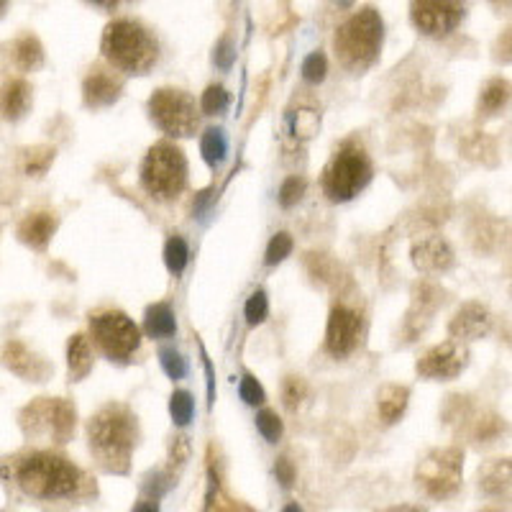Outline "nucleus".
<instances>
[{"label": "nucleus", "mask_w": 512, "mask_h": 512, "mask_svg": "<svg viewBox=\"0 0 512 512\" xmlns=\"http://www.w3.org/2000/svg\"><path fill=\"white\" fill-rule=\"evenodd\" d=\"M13 482L31 500H70L80 495L85 474L64 456L31 451L13 464Z\"/></svg>", "instance_id": "1"}, {"label": "nucleus", "mask_w": 512, "mask_h": 512, "mask_svg": "<svg viewBox=\"0 0 512 512\" xmlns=\"http://www.w3.org/2000/svg\"><path fill=\"white\" fill-rule=\"evenodd\" d=\"M136 438H139L136 415L121 402L100 408L88 423L90 454L95 456L100 469L111 474H126L131 469Z\"/></svg>", "instance_id": "2"}, {"label": "nucleus", "mask_w": 512, "mask_h": 512, "mask_svg": "<svg viewBox=\"0 0 512 512\" xmlns=\"http://www.w3.org/2000/svg\"><path fill=\"white\" fill-rule=\"evenodd\" d=\"M384 21L377 8L367 6L351 13L333 36L338 64L349 72H367L382 54Z\"/></svg>", "instance_id": "3"}, {"label": "nucleus", "mask_w": 512, "mask_h": 512, "mask_svg": "<svg viewBox=\"0 0 512 512\" xmlns=\"http://www.w3.org/2000/svg\"><path fill=\"white\" fill-rule=\"evenodd\" d=\"M100 52L118 72L126 75H146L159 59L157 36L139 21L118 18L105 26L100 39Z\"/></svg>", "instance_id": "4"}, {"label": "nucleus", "mask_w": 512, "mask_h": 512, "mask_svg": "<svg viewBox=\"0 0 512 512\" xmlns=\"http://www.w3.org/2000/svg\"><path fill=\"white\" fill-rule=\"evenodd\" d=\"M18 425H21L26 441L64 446L75 436L77 410L64 397H36L21 410Z\"/></svg>", "instance_id": "5"}, {"label": "nucleus", "mask_w": 512, "mask_h": 512, "mask_svg": "<svg viewBox=\"0 0 512 512\" xmlns=\"http://www.w3.org/2000/svg\"><path fill=\"white\" fill-rule=\"evenodd\" d=\"M372 180V159L356 141H346L323 169V192L331 203H349Z\"/></svg>", "instance_id": "6"}, {"label": "nucleus", "mask_w": 512, "mask_h": 512, "mask_svg": "<svg viewBox=\"0 0 512 512\" xmlns=\"http://www.w3.org/2000/svg\"><path fill=\"white\" fill-rule=\"evenodd\" d=\"M141 185L159 200L177 198L187 185V159L180 146L159 141L141 162Z\"/></svg>", "instance_id": "7"}, {"label": "nucleus", "mask_w": 512, "mask_h": 512, "mask_svg": "<svg viewBox=\"0 0 512 512\" xmlns=\"http://www.w3.org/2000/svg\"><path fill=\"white\" fill-rule=\"evenodd\" d=\"M443 420L446 425L456 428L474 446H492L507 433V423L500 413L489 408H477L466 395L446 397L443 405Z\"/></svg>", "instance_id": "8"}, {"label": "nucleus", "mask_w": 512, "mask_h": 512, "mask_svg": "<svg viewBox=\"0 0 512 512\" xmlns=\"http://www.w3.org/2000/svg\"><path fill=\"white\" fill-rule=\"evenodd\" d=\"M415 482L431 500H451L464 482V448H433L415 469Z\"/></svg>", "instance_id": "9"}, {"label": "nucleus", "mask_w": 512, "mask_h": 512, "mask_svg": "<svg viewBox=\"0 0 512 512\" xmlns=\"http://www.w3.org/2000/svg\"><path fill=\"white\" fill-rule=\"evenodd\" d=\"M90 333L111 361H128L141 346L139 326L121 310H100L90 315Z\"/></svg>", "instance_id": "10"}, {"label": "nucleus", "mask_w": 512, "mask_h": 512, "mask_svg": "<svg viewBox=\"0 0 512 512\" xmlns=\"http://www.w3.org/2000/svg\"><path fill=\"white\" fill-rule=\"evenodd\" d=\"M152 121L172 139H187L198 131L200 113L195 98L185 90L162 88L149 98Z\"/></svg>", "instance_id": "11"}, {"label": "nucleus", "mask_w": 512, "mask_h": 512, "mask_svg": "<svg viewBox=\"0 0 512 512\" xmlns=\"http://www.w3.org/2000/svg\"><path fill=\"white\" fill-rule=\"evenodd\" d=\"M466 18V0H410V21L423 36L443 39Z\"/></svg>", "instance_id": "12"}, {"label": "nucleus", "mask_w": 512, "mask_h": 512, "mask_svg": "<svg viewBox=\"0 0 512 512\" xmlns=\"http://www.w3.org/2000/svg\"><path fill=\"white\" fill-rule=\"evenodd\" d=\"M469 367V349L464 341L448 336L443 344L431 346L415 364L418 377L431 379V382H451V379L461 377V372Z\"/></svg>", "instance_id": "13"}, {"label": "nucleus", "mask_w": 512, "mask_h": 512, "mask_svg": "<svg viewBox=\"0 0 512 512\" xmlns=\"http://www.w3.org/2000/svg\"><path fill=\"white\" fill-rule=\"evenodd\" d=\"M446 305V290L431 280H420L413 285L410 292V310L405 315V326H402V336L405 344H413L415 338L423 336V331L431 326L433 315L438 308Z\"/></svg>", "instance_id": "14"}, {"label": "nucleus", "mask_w": 512, "mask_h": 512, "mask_svg": "<svg viewBox=\"0 0 512 512\" xmlns=\"http://www.w3.org/2000/svg\"><path fill=\"white\" fill-rule=\"evenodd\" d=\"M361 315L356 313L349 305H336L328 315V326H326V349L328 354L344 359L351 351L359 346L361 338Z\"/></svg>", "instance_id": "15"}, {"label": "nucleus", "mask_w": 512, "mask_h": 512, "mask_svg": "<svg viewBox=\"0 0 512 512\" xmlns=\"http://www.w3.org/2000/svg\"><path fill=\"white\" fill-rule=\"evenodd\" d=\"M492 328H495V315L479 300L464 303L448 320V336L456 338V341H464V344L487 338Z\"/></svg>", "instance_id": "16"}, {"label": "nucleus", "mask_w": 512, "mask_h": 512, "mask_svg": "<svg viewBox=\"0 0 512 512\" xmlns=\"http://www.w3.org/2000/svg\"><path fill=\"white\" fill-rule=\"evenodd\" d=\"M410 259H413V267L418 272L443 274L456 264V251L443 236L433 233V236L415 241L413 249H410Z\"/></svg>", "instance_id": "17"}, {"label": "nucleus", "mask_w": 512, "mask_h": 512, "mask_svg": "<svg viewBox=\"0 0 512 512\" xmlns=\"http://www.w3.org/2000/svg\"><path fill=\"white\" fill-rule=\"evenodd\" d=\"M3 364H6V369H11L16 377L26 379V382H47L54 372V367L49 361L36 356L34 351H31L24 341H18V338H13V341H8V344L3 346Z\"/></svg>", "instance_id": "18"}, {"label": "nucleus", "mask_w": 512, "mask_h": 512, "mask_svg": "<svg viewBox=\"0 0 512 512\" xmlns=\"http://www.w3.org/2000/svg\"><path fill=\"white\" fill-rule=\"evenodd\" d=\"M123 93V85L116 75L105 70H95L82 82V100L88 108H108Z\"/></svg>", "instance_id": "19"}, {"label": "nucleus", "mask_w": 512, "mask_h": 512, "mask_svg": "<svg viewBox=\"0 0 512 512\" xmlns=\"http://www.w3.org/2000/svg\"><path fill=\"white\" fill-rule=\"evenodd\" d=\"M459 152L466 162L479 164V167L495 169L500 164V146L497 139L487 131H469L464 139L459 141Z\"/></svg>", "instance_id": "20"}, {"label": "nucleus", "mask_w": 512, "mask_h": 512, "mask_svg": "<svg viewBox=\"0 0 512 512\" xmlns=\"http://www.w3.org/2000/svg\"><path fill=\"white\" fill-rule=\"evenodd\" d=\"M477 487L484 497H502L512 489V459H489L479 466Z\"/></svg>", "instance_id": "21"}, {"label": "nucleus", "mask_w": 512, "mask_h": 512, "mask_svg": "<svg viewBox=\"0 0 512 512\" xmlns=\"http://www.w3.org/2000/svg\"><path fill=\"white\" fill-rule=\"evenodd\" d=\"M54 231H57V218H54V213H47V210L29 213L24 221L18 223V239H21V244L31 246L36 251L47 249Z\"/></svg>", "instance_id": "22"}, {"label": "nucleus", "mask_w": 512, "mask_h": 512, "mask_svg": "<svg viewBox=\"0 0 512 512\" xmlns=\"http://www.w3.org/2000/svg\"><path fill=\"white\" fill-rule=\"evenodd\" d=\"M510 100H512V82L505 80V77H489V80L482 85V90H479L477 116L482 118V121L500 116L507 105H510Z\"/></svg>", "instance_id": "23"}, {"label": "nucleus", "mask_w": 512, "mask_h": 512, "mask_svg": "<svg viewBox=\"0 0 512 512\" xmlns=\"http://www.w3.org/2000/svg\"><path fill=\"white\" fill-rule=\"evenodd\" d=\"M31 85L24 77H13L0 88V116L6 121H18L29 113Z\"/></svg>", "instance_id": "24"}, {"label": "nucleus", "mask_w": 512, "mask_h": 512, "mask_svg": "<svg viewBox=\"0 0 512 512\" xmlns=\"http://www.w3.org/2000/svg\"><path fill=\"white\" fill-rule=\"evenodd\" d=\"M410 402V390L405 384H384L377 395V410L387 425L397 423L405 415Z\"/></svg>", "instance_id": "25"}, {"label": "nucleus", "mask_w": 512, "mask_h": 512, "mask_svg": "<svg viewBox=\"0 0 512 512\" xmlns=\"http://www.w3.org/2000/svg\"><path fill=\"white\" fill-rule=\"evenodd\" d=\"M67 367H70L72 382H80L93 369V349H90V338L85 333H75L67 341Z\"/></svg>", "instance_id": "26"}, {"label": "nucleus", "mask_w": 512, "mask_h": 512, "mask_svg": "<svg viewBox=\"0 0 512 512\" xmlns=\"http://www.w3.org/2000/svg\"><path fill=\"white\" fill-rule=\"evenodd\" d=\"M144 331L149 338H172L177 333V318L175 310L167 303L149 305L144 313Z\"/></svg>", "instance_id": "27"}, {"label": "nucleus", "mask_w": 512, "mask_h": 512, "mask_svg": "<svg viewBox=\"0 0 512 512\" xmlns=\"http://www.w3.org/2000/svg\"><path fill=\"white\" fill-rule=\"evenodd\" d=\"M507 233V223L497 221V218H484L477 221V226L472 228V244L479 254H492L502 246Z\"/></svg>", "instance_id": "28"}, {"label": "nucleus", "mask_w": 512, "mask_h": 512, "mask_svg": "<svg viewBox=\"0 0 512 512\" xmlns=\"http://www.w3.org/2000/svg\"><path fill=\"white\" fill-rule=\"evenodd\" d=\"M13 62L21 72H34L44 64V47H41L39 36L21 34L13 41Z\"/></svg>", "instance_id": "29"}, {"label": "nucleus", "mask_w": 512, "mask_h": 512, "mask_svg": "<svg viewBox=\"0 0 512 512\" xmlns=\"http://www.w3.org/2000/svg\"><path fill=\"white\" fill-rule=\"evenodd\" d=\"M200 154H203V159L210 167L223 164V159H226L228 154V141L226 136H223L221 128H208V131H205L203 139H200Z\"/></svg>", "instance_id": "30"}, {"label": "nucleus", "mask_w": 512, "mask_h": 512, "mask_svg": "<svg viewBox=\"0 0 512 512\" xmlns=\"http://www.w3.org/2000/svg\"><path fill=\"white\" fill-rule=\"evenodd\" d=\"M54 149L52 146H34V149H26L24 162H21V169L24 175L29 177H41L49 169V164L54 162Z\"/></svg>", "instance_id": "31"}, {"label": "nucleus", "mask_w": 512, "mask_h": 512, "mask_svg": "<svg viewBox=\"0 0 512 512\" xmlns=\"http://www.w3.org/2000/svg\"><path fill=\"white\" fill-rule=\"evenodd\" d=\"M187 262H190V249H187V241L182 236H172L164 246V264L172 274L185 272Z\"/></svg>", "instance_id": "32"}, {"label": "nucleus", "mask_w": 512, "mask_h": 512, "mask_svg": "<svg viewBox=\"0 0 512 512\" xmlns=\"http://www.w3.org/2000/svg\"><path fill=\"white\" fill-rule=\"evenodd\" d=\"M169 415H172L175 425H180V428L190 423L192 415H195V400H192L190 392H172V397H169Z\"/></svg>", "instance_id": "33"}, {"label": "nucleus", "mask_w": 512, "mask_h": 512, "mask_svg": "<svg viewBox=\"0 0 512 512\" xmlns=\"http://www.w3.org/2000/svg\"><path fill=\"white\" fill-rule=\"evenodd\" d=\"M256 431L262 433L267 443H277L282 433H285V423H282L280 415L274 413V410H262V413L256 415Z\"/></svg>", "instance_id": "34"}, {"label": "nucleus", "mask_w": 512, "mask_h": 512, "mask_svg": "<svg viewBox=\"0 0 512 512\" xmlns=\"http://www.w3.org/2000/svg\"><path fill=\"white\" fill-rule=\"evenodd\" d=\"M292 249H295V241H292L290 233H277V236L269 241L264 262H267V267H277V264H282L287 256L292 254Z\"/></svg>", "instance_id": "35"}, {"label": "nucleus", "mask_w": 512, "mask_h": 512, "mask_svg": "<svg viewBox=\"0 0 512 512\" xmlns=\"http://www.w3.org/2000/svg\"><path fill=\"white\" fill-rule=\"evenodd\" d=\"M305 395H308V387H305V379L303 377H287L282 382V402H285V408L290 413H295L300 405H303Z\"/></svg>", "instance_id": "36"}, {"label": "nucleus", "mask_w": 512, "mask_h": 512, "mask_svg": "<svg viewBox=\"0 0 512 512\" xmlns=\"http://www.w3.org/2000/svg\"><path fill=\"white\" fill-rule=\"evenodd\" d=\"M305 190H308V182H305V177H297V175L287 177V180L280 185V195H277L282 208H295V205L303 200Z\"/></svg>", "instance_id": "37"}, {"label": "nucleus", "mask_w": 512, "mask_h": 512, "mask_svg": "<svg viewBox=\"0 0 512 512\" xmlns=\"http://www.w3.org/2000/svg\"><path fill=\"white\" fill-rule=\"evenodd\" d=\"M190 461V443L185 436H175L169 443V477L175 479Z\"/></svg>", "instance_id": "38"}, {"label": "nucleus", "mask_w": 512, "mask_h": 512, "mask_svg": "<svg viewBox=\"0 0 512 512\" xmlns=\"http://www.w3.org/2000/svg\"><path fill=\"white\" fill-rule=\"evenodd\" d=\"M303 80L305 82H310V85H320V82L326 80V75H328V59H326V54L323 52H313V54H308V57H305V62H303Z\"/></svg>", "instance_id": "39"}, {"label": "nucleus", "mask_w": 512, "mask_h": 512, "mask_svg": "<svg viewBox=\"0 0 512 512\" xmlns=\"http://www.w3.org/2000/svg\"><path fill=\"white\" fill-rule=\"evenodd\" d=\"M228 108V93L223 85H210L208 90L203 93V100H200V111L205 116H218Z\"/></svg>", "instance_id": "40"}, {"label": "nucleus", "mask_w": 512, "mask_h": 512, "mask_svg": "<svg viewBox=\"0 0 512 512\" xmlns=\"http://www.w3.org/2000/svg\"><path fill=\"white\" fill-rule=\"evenodd\" d=\"M290 123H292V134H295L297 139H310V136L318 131L320 118L315 111H292Z\"/></svg>", "instance_id": "41"}, {"label": "nucleus", "mask_w": 512, "mask_h": 512, "mask_svg": "<svg viewBox=\"0 0 512 512\" xmlns=\"http://www.w3.org/2000/svg\"><path fill=\"white\" fill-rule=\"evenodd\" d=\"M244 313H246V323H249V326H262L264 320H267V315H269L267 295H264L262 290H256L254 295L246 300Z\"/></svg>", "instance_id": "42"}, {"label": "nucleus", "mask_w": 512, "mask_h": 512, "mask_svg": "<svg viewBox=\"0 0 512 512\" xmlns=\"http://www.w3.org/2000/svg\"><path fill=\"white\" fill-rule=\"evenodd\" d=\"M239 395L246 405H251V408H256V405H264V402H267V392H264V387L259 384V379H256L254 374H244V377H241Z\"/></svg>", "instance_id": "43"}, {"label": "nucleus", "mask_w": 512, "mask_h": 512, "mask_svg": "<svg viewBox=\"0 0 512 512\" xmlns=\"http://www.w3.org/2000/svg\"><path fill=\"white\" fill-rule=\"evenodd\" d=\"M159 364H162L164 374H167L169 379H175V382L187 374L185 359H182L180 351H175V349H162V351H159Z\"/></svg>", "instance_id": "44"}, {"label": "nucleus", "mask_w": 512, "mask_h": 512, "mask_svg": "<svg viewBox=\"0 0 512 512\" xmlns=\"http://www.w3.org/2000/svg\"><path fill=\"white\" fill-rule=\"evenodd\" d=\"M213 62H216L218 70H231L233 62H236V44L231 41V36H221V41L216 44V52H213Z\"/></svg>", "instance_id": "45"}, {"label": "nucleus", "mask_w": 512, "mask_h": 512, "mask_svg": "<svg viewBox=\"0 0 512 512\" xmlns=\"http://www.w3.org/2000/svg\"><path fill=\"white\" fill-rule=\"evenodd\" d=\"M308 269L315 280L323 282V285L333 282V262L326 254H308Z\"/></svg>", "instance_id": "46"}, {"label": "nucleus", "mask_w": 512, "mask_h": 512, "mask_svg": "<svg viewBox=\"0 0 512 512\" xmlns=\"http://www.w3.org/2000/svg\"><path fill=\"white\" fill-rule=\"evenodd\" d=\"M492 59L497 64H512V24L502 29L492 44Z\"/></svg>", "instance_id": "47"}, {"label": "nucleus", "mask_w": 512, "mask_h": 512, "mask_svg": "<svg viewBox=\"0 0 512 512\" xmlns=\"http://www.w3.org/2000/svg\"><path fill=\"white\" fill-rule=\"evenodd\" d=\"M274 477H277V482L282 484V489H290L292 484H295V477H297L295 464H292L287 456H280V459H277V464H274Z\"/></svg>", "instance_id": "48"}, {"label": "nucleus", "mask_w": 512, "mask_h": 512, "mask_svg": "<svg viewBox=\"0 0 512 512\" xmlns=\"http://www.w3.org/2000/svg\"><path fill=\"white\" fill-rule=\"evenodd\" d=\"M85 3L93 8H100V11H105V13H113V11H118L121 6L134 3V0H85Z\"/></svg>", "instance_id": "49"}, {"label": "nucleus", "mask_w": 512, "mask_h": 512, "mask_svg": "<svg viewBox=\"0 0 512 512\" xmlns=\"http://www.w3.org/2000/svg\"><path fill=\"white\" fill-rule=\"evenodd\" d=\"M489 6H495L497 11H507V8H512V0H487Z\"/></svg>", "instance_id": "50"}, {"label": "nucleus", "mask_w": 512, "mask_h": 512, "mask_svg": "<svg viewBox=\"0 0 512 512\" xmlns=\"http://www.w3.org/2000/svg\"><path fill=\"white\" fill-rule=\"evenodd\" d=\"M8 6H11V0H0V18L6 16V11H8Z\"/></svg>", "instance_id": "51"}, {"label": "nucleus", "mask_w": 512, "mask_h": 512, "mask_svg": "<svg viewBox=\"0 0 512 512\" xmlns=\"http://www.w3.org/2000/svg\"><path fill=\"white\" fill-rule=\"evenodd\" d=\"M351 3H354V0H336V6H341V8H349Z\"/></svg>", "instance_id": "52"}]
</instances>
